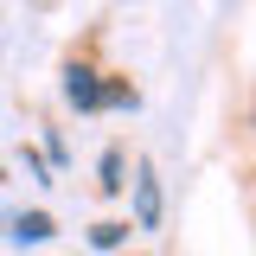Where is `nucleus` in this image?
Masks as SVG:
<instances>
[{
    "label": "nucleus",
    "mask_w": 256,
    "mask_h": 256,
    "mask_svg": "<svg viewBox=\"0 0 256 256\" xmlns=\"http://www.w3.org/2000/svg\"><path fill=\"white\" fill-rule=\"evenodd\" d=\"M102 192H122V154L116 148L102 154Z\"/></svg>",
    "instance_id": "423d86ee"
},
{
    "label": "nucleus",
    "mask_w": 256,
    "mask_h": 256,
    "mask_svg": "<svg viewBox=\"0 0 256 256\" xmlns=\"http://www.w3.org/2000/svg\"><path fill=\"white\" fill-rule=\"evenodd\" d=\"M134 224H141V230L160 224V180H154V166L134 173Z\"/></svg>",
    "instance_id": "f257e3e1"
},
{
    "label": "nucleus",
    "mask_w": 256,
    "mask_h": 256,
    "mask_svg": "<svg viewBox=\"0 0 256 256\" xmlns=\"http://www.w3.org/2000/svg\"><path fill=\"white\" fill-rule=\"evenodd\" d=\"M102 109H134V84H102Z\"/></svg>",
    "instance_id": "20e7f679"
},
{
    "label": "nucleus",
    "mask_w": 256,
    "mask_h": 256,
    "mask_svg": "<svg viewBox=\"0 0 256 256\" xmlns=\"http://www.w3.org/2000/svg\"><path fill=\"white\" fill-rule=\"evenodd\" d=\"M6 230H13V244H45V237H52L58 224L45 218V212H20V218L6 224Z\"/></svg>",
    "instance_id": "7ed1b4c3"
},
{
    "label": "nucleus",
    "mask_w": 256,
    "mask_h": 256,
    "mask_svg": "<svg viewBox=\"0 0 256 256\" xmlns=\"http://www.w3.org/2000/svg\"><path fill=\"white\" fill-rule=\"evenodd\" d=\"M122 237H128V224H96V230H90V244H96V250H116Z\"/></svg>",
    "instance_id": "39448f33"
},
{
    "label": "nucleus",
    "mask_w": 256,
    "mask_h": 256,
    "mask_svg": "<svg viewBox=\"0 0 256 256\" xmlns=\"http://www.w3.org/2000/svg\"><path fill=\"white\" fill-rule=\"evenodd\" d=\"M64 96H70L77 109H102V84H96V70L70 64V77H64Z\"/></svg>",
    "instance_id": "f03ea898"
},
{
    "label": "nucleus",
    "mask_w": 256,
    "mask_h": 256,
    "mask_svg": "<svg viewBox=\"0 0 256 256\" xmlns=\"http://www.w3.org/2000/svg\"><path fill=\"white\" fill-rule=\"evenodd\" d=\"M26 180H38V186L52 180V173H45V154H32V148H26Z\"/></svg>",
    "instance_id": "0eeeda50"
}]
</instances>
